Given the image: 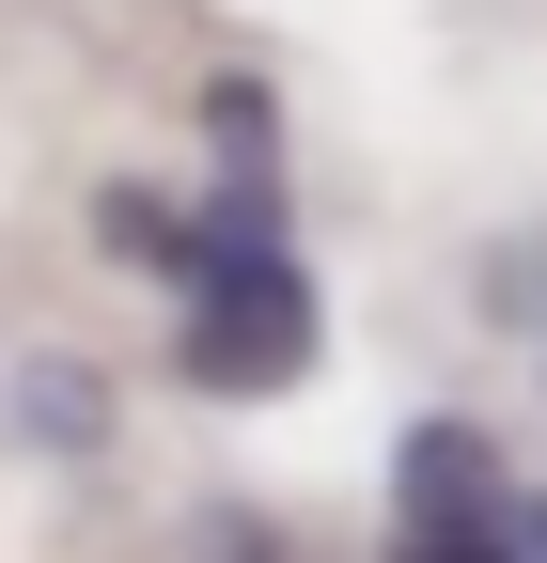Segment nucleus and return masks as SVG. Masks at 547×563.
<instances>
[{"mask_svg": "<svg viewBox=\"0 0 547 563\" xmlns=\"http://www.w3.org/2000/svg\"><path fill=\"white\" fill-rule=\"evenodd\" d=\"M172 298H188V313H172L188 391H298V376H313L328 313H313V266H298V235H282L266 141H250V173H220L203 220H172Z\"/></svg>", "mask_w": 547, "mask_h": 563, "instance_id": "nucleus-1", "label": "nucleus"}, {"mask_svg": "<svg viewBox=\"0 0 547 563\" xmlns=\"http://www.w3.org/2000/svg\"><path fill=\"white\" fill-rule=\"evenodd\" d=\"M391 563H532L516 548V485L469 422H406L391 454Z\"/></svg>", "mask_w": 547, "mask_h": 563, "instance_id": "nucleus-2", "label": "nucleus"}, {"mask_svg": "<svg viewBox=\"0 0 547 563\" xmlns=\"http://www.w3.org/2000/svg\"><path fill=\"white\" fill-rule=\"evenodd\" d=\"M16 422H32L47 454H63V439L94 454V422H110V391H94V376H63V361H32V376H16Z\"/></svg>", "mask_w": 547, "mask_h": 563, "instance_id": "nucleus-3", "label": "nucleus"}, {"mask_svg": "<svg viewBox=\"0 0 547 563\" xmlns=\"http://www.w3.org/2000/svg\"><path fill=\"white\" fill-rule=\"evenodd\" d=\"M516 548H532V563H547V501H516Z\"/></svg>", "mask_w": 547, "mask_h": 563, "instance_id": "nucleus-4", "label": "nucleus"}]
</instances>
